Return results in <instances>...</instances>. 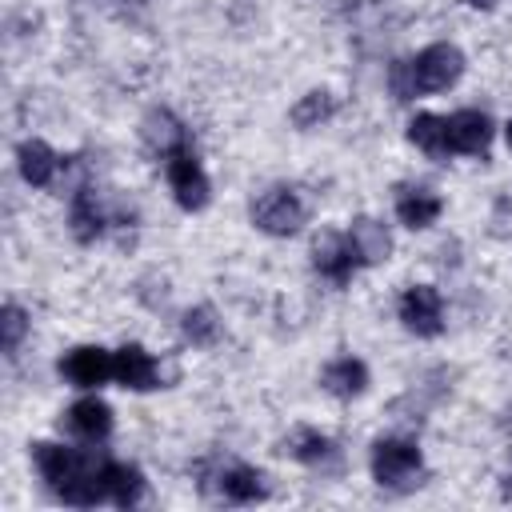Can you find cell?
<instances>
[{"label":"cell","instance_id":"1","mask_svg":"<svg viewBox=\"0 0 512 512\" xmlns=\"http://www.w3.org/2000/svg\"><path fill=\"white\" fill-rule=\"evenodd\" d=\"M372 476L380 488L404 492L420 484V448L412 440H376L372 444Z\"/></svg>","mask_w":512,"mask_h":512},{"label":"cell","instance_id":"2","mask_svg":"<svg viewBox=\"0 0 512 512\" xmlns=\"http://www.w3.org/2000/svg\"><path fill=\"white\" fill-rule=\"evenodd\" d=\"M408 72H412V92H444L448 84L460 80L464 56H460V48H452V44H428V48L408 64Z\"/></svg>","mask_w":512,"mask_h":512},{"label":"cell","instance_id":"3","mask_svg":"<svg viewBox=\"0 0 512 512\" xmlns=\"http://www.w3.org/2000/svg\"><path fill=\"white\" fill-rule=\"evenodd\" d=\"M252 224L268 236H292L304 224V200L292 188H268L252 204Z\"/></svg>","mask_w":512,"mask_h":512},{"label":"cell","instance_id":"4","mask_svg":"<svg viewBox=\"0 0 512 512\" xmlns=\"http://www.w3.org/2000/svg\"><path fill=\"white\" fill-rule=\"evenodd\" d=\"M168 184H172V192H176V204H180V208H188V212L204 208V204H208V196H212V184H208V176H204L200 160L192 156V148H184V152L168 156Z\"/></svg>","mask_w":512,"mask_h":512},{"label":"cell","instance_id":"5","mask_svg":"<svg viewBox=\"0 0 512 512\" xmlns=\"http://www.w3.org/2000/svg\"><path fill=\"white\" fill-rule=\"evenodd\" d=\"M208 492H216L220 500L228 504H252V500H264V476L248 464H220L216 472H208L200 480Z\"/></svg>","mask_w":512,"mask_h":512},{"label":"cell","instance_id":"6","mask_svg":"<svg viewBox=\"0 0 512 512\" xmlns=\"http://www.w3.org/2000/svg\"><path fill=\"white\" fill-rule=\"evenodd\" d=\"M400 320L408 332L416 336H436L444 328V304H440V292L428 288V284H416L400 296Z\"/></svg>","mask_w":512,"mask_h":512},{"label":"cell","instance_id":"7","mask_svg":"<svg viewBox=\"0 0 512 512\" xmlns=\"http://www.w3.org/2000/svg\"><path fill=\"white\" fill-rule=\"evenodd\" d=\"M312 264H316L320 276L344 284V280L352 276V268L360 264V256H356V248H352L348 236H340V232H320L316 244H312Z\"/></svg>","mask_w":512,"mask_h":512},{"label":"cell","instance_id":"8","mask_svg":"<svg viewBox=\"0 0 512 512\" xmlns=\"http://www.w3.org/2000/svg\"><path fill=\"white\" fill-rule=\"evenodd\" d=\"M140 136H144L148 152H152V156H164V160L188 148V128H184L168 108H152V112L144 116V124H140Z\"/></svg>","mask_w":512,"mask_h":512},{"label":"cell","instance_id":"9","mask_svg":"<svg viewBox=\"0 0 512 512\" xmlns=\"http://www.w3.org/2000/svg\"><path fill=\"white\" fill-rule=\"evenodd\" d=\"M60 372H64V380H72L76 388H96V384H104L108 376H116L112 356H108L104 348H92V344L72 348V352L60 360Z\"/></svg>","mask_w":512,"mask_h":512},{"label":"cell","instance_id":"10","mask_svg":"<svg viewBox=\"0 0 512 512\" xmlns=\"http://www.w3.org/2000/svg\"><path fill=\"white\" fill-rule=\"evenodd\" d=\"M492 140V124L484 112L476 108H464L456 116H448V148L452 152H464V156H480Z\"/></svg>","mask_w":512,"mask_h":512},{"label":"cell","instance_id":"11","mask_svg":"<svg viewBox=\"0 0 512 512\" xmlns=\"http://www.w3.org/2000/svg\"><path fill=\"white\" fill-rule=\"evenodd\" d=\"M112 368H116V380L124 388H136V392H148L160 384V368L156 360L140 348V344H124L116 356H112Z\"/></svg>","mask_w":512,"mask_h":512},{"label":"cell","instance_id":"12","mask_svg":"<svg viewBox=\"0 0 512 512\" xmlns=\"http://www.w3.org/2000/svg\"><path fill=\"white\" fill-rule=\"evenodd\" d=\"M288 452H292L300 464L316 468V472H340V448H336L328 436L312 432V428H296L292 440H288Z\"/></svg>","mask_w":512,"mask_h":512},{"label":"cell","instance_id":"13","mask_svg":"<svg viewBox=\"0 0 512 512\" xmlns=\"http://www.w3.org/2000/svg\"><path fill=\"white\" fill-rule=\"evenodd\" d=\"M100 484H104V496L120 508H132L140 496H144V476L140 468L132 464H120V460H104L100 464Z\"/></svg>","mask_w":512,"mask_h":512},{"label":"cell","instance_id":"14","mask_svg":"<svg viewBox=\"0 0 512 512\" xmlns=\"http://www.w3.org/2000/svg\"><path fill=\"white\" fill-rule=\"evenodd\" d=\"M68 224H72V236H76L80 244H92V240L104 232L108 216H104V208H100V196H96L88 184L72 192V212H68Z\"/></svg>","mask_w":512,"mask_h":512},{"label":"cell","instance_id":"15","mask_svg":"<svg viewBox=\"0 0 512 512\" xmlns=\"http://www.w3.org/2000/svg\"><path fill=\"white\" fill-rule=\"evenodd\" d=\"M348 240H352V248H356V256H360V264H380V260H388V252H392V236H388L384 224H376L372 216L352 220Z\"/></svg>","mask_w":512,"mask_h":512},{"label":"cell","instance_id":"16","mask_svg":"<svg viewBox=\"0 0 512 512\" xmlns=\"http://www.w3.org/2000/svg\"><path fill=\"white\" fill-rule=\"evenodd\" d=\"M320 384H324L332 396L352 400V396H360V392L368 388V368H364L360 360H352V356H340V360H332V364L320 372Z\"/></svg>","mask_w":512,"mask_h":512},{"label":"cell","instance_id":"17","mask_svg":"<svg viewBox=\"0 0 512 512\" xmlns=\"http://www.w3.org/2000/svg\"><path fill=\"white\" fill-rule=\"evenodd\" d=\"M68 428H72L76 436H84V440H104L108 428H112V408H108L104 400H96V396L76 400V404L68 408Z\"/></svg>","mask_w":512,"mask_h":512},{"label":"cell","instance_id":"18","mask_svg":"<svg viewBox=\"0 0 512 512\" xmlns=\"http://www.w3.org/2000/svg\"><path fill=\"white\" fill-rule=\"evenodd\" d=\"M20 176L32 184V188H44V184H52V176H56V152L44 144V140H24L20 144Z\"/></svg>","mask_w":512,"mask_h":512},{"label":"cell","instance_id":"19","mask_svg":"<svg viewBox=\"0 0 512 512\" xmlns=\"http://www.w3.org/2000/svg\"><path fill=\"white\" fill-rule=\"evenodd\" d=\"M396 216H400V224H408V228H428V224L440 216V196L428 192V188H404V192L396 196Z\"/></svg>","mask_w":512,"mask_h":512},{"label":"cell","instance_id":"20","mask_svg":"<svg viewBox=\"0 0 512 512\" xmlns=\"http://www.w3.org/2000/svg\"><path fill=\"white\" fill-rule=\"evenodd\" d=\"M408 140L416 148H424L432 160H444L452 148H448V120L432 116V112H420L412 124H408Z\"/></svg>","mask_w":512,"mask_h":512},{"label":"cell","instance_id":"21","mask_svg":"<svg viewBox=\"0 0 512 512\" xmlns=\"http://www.w3.org/2000/svg\"><path fill=\"white\" fill-rule=\"evenodd\" d=\"M336 112V104H332V96L328 92H308V96H300V104L292 108V124L296 128H316V124H324L328 116Z\"/></svg>","mask_w":512,"mask_h":512},{"label":"cell","instance_id":"22","mask_svg":"<svg viewBox=\"0 0 512 512\" xmlns=\"http://www.w3.org/2000/svg\"><path fill=\"white\" fill-rule=\"evenodd\" d=\"M184 336L192 340V344H212L216 336H220V320H216V312L208 308V304H200V308H192V312H184Z\"/></svg>","mask_w":512,"mask_h":512},{"label":"cell","instance_id":"23","mask_svg":"<svg viewBox=\"0 0 512 512\" xmlns=\"http://www.w3.org/2000/svg\"><path fill=\"white\" fill-rule=\"evenodd\" d=\"M24 332H28V316H24V308L4 304V312H0V344H4V352H16L20 340H24Z\"/></svg>","mask_w":512,"mask_h":512},{"label":"cell","instance_id":"24","mask_svg":"<svg viewBox=\"0 0 512 512\" xmlns=\"http://www.w3.org/2000/svg\"><path fill=\"white\" fill-rule=\"evenodd\" d=\"M468 8H496V0H464Z\"/></svg>","mask_w":512,"mask_h":512},{"label":"cell","instance_id":"25","mask_svg":"<svg viewBox=\"0 0 512 512\" xmlns=\"http://www.w3.org/2000/svg\"><path fill=\"white\" fill-rule=\"evenodd\" d=\"M508 148H512V120H508Z\"/></svg>","mask_w":512,"mask_h":512}]
</instances>
